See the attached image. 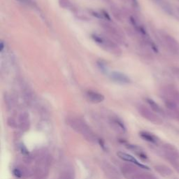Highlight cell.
<instances>
[{"instance_id": "obj_1", "label": "cell", "mask_w": 179, "mask_h": 179, "mask_svg": "<svg viewBox=\"0 0 179 179\" xmlns=\"http://www.w3.org/2000/svg\"><path fill=\"white\" fill-rule=\"evenodd\" d=\"M67 124L73 130L80 133L87 142L92 143H95L97 142V136L84 120L79 118L71 117V118L67 119Z\"/></svg>"}, {"instance_id": "obj_2", "label": "cell", "mask_w": 179, "mask_h": 179, "mask_svg": "<svg viewBox=\"0 0 179 179\" xmlns=\"http://www.w3.org/2000/svg\"><path fill=\"white\" fill-rule=\"evenodd\" d=\"M92 38L97 44L99 45L104 51L115 55H121V49L119 48L117 43L113 42L109 38L98 34H92Z\"/></svg>"}, {"instance_id": "obj_3", "label": "cell", "mask_w": 179, "mask_h": 179, "mask_svg": "<svg viewBox=\"0 0 179 179\" xmlns=\"http://www.w3.org/2000/svg\"><path fill=\"white\" fill-rule=\"evenodd\" d=\"M138 111L143 118L148 120L155 125L162 124V120L159 116H157L153 111L150 109L149 108L144 105H139L138 107Z\"/></svg>"}, {"instance_id": "obj_4", "label": "cell", "mask_w": 179, "mask_h": 179, "mask_svg": "<svg viewBox=\"0 0 179 179\" xmlns=\"http://www.w3.org/2000/svg\"><path fill=\"white\" fill-rule=\"evenodd\" d=\"M100 25L102 27L104 30V31L107 32L111 38H113V39L115 40L116 42L120 43H122L125 42L124 35L116 27H114L112 25H110L109 23L105 22H102Z\"/></svg>"}, {"instance_id": "obj_5", "label": "cell", "mask_w": 179, "mask_h": 179, "mask_svg": "<svg viewBox=\"0 0 179 179\" xmlns=\"http://www.w3.org/2000/svg\"><path fill=\"white\" fill-rule=\"evenodd\" d=\"M164 100H169L179 105V91L172 86H165L161 90Z\"/></svg>"}, {"instance_id": "obj_6", "label": "cell", "mask_w": 179, "mask_h": 179, "mask_svg": "<svg viewBox=\"0 0 179 179\" xmlns=\"http://www.w3.org/2000/svg\"><path fill=\"white\" fill-rule=\"evenodd\" d=\"M162 39L170 51L175 55H179V43L174 37L167 34L162 35Z\"/></svg>"}, {"instance_id": "obj_7", "label": "cell", "mask_w": 179, "mask_h": 179, "mask_svg": "<svg viewBox=\"0 0 179 179\" xmlns=\"http://www.w3.org/2000/svg\"><path fill=\"white\" fill-rule=\"evenodd\" d=\"M163 151L164 156L168 159H178L179 160V152L174 146L169 143H166L163 146Z\"/></svg>"}, {"instance_id": "obj_8", "label": "cell", "mask_w": 179, "mask_h": 179, "mask_svg": "<svg viewBox=\"0 0 179 179\" xmlns=\"http://www.w3.org/2000/svg\"><path fill=\"white\" fill-rule=\"evenodd\" d=\"M102 169H103L105 174L110 179H113L114 178L120 177V172L115 167L107 162H104L102 164Z\"/></svg>"}, {"instance_id": "obj_9", "label": "cell", "mask_w": 179, "mask_h": 179, "mask_svg": "<svg viewBox=\"0 0 179 179\" xmlns=\"http://www.w3.org/2000/svg\"><path fill=\"white\" fill-rule=\"evenodd\" d=\"M109 76L111 80L120 84H128L131 82L130 78L127 75L119 72H112Z\"/></svg>"}, {"instance_id": "obj_10", "label": "cell", "mask_w": 179, "mask_h": 179, "mask_svg": "<svg viewBox=\"0 0 179 179\" xmlns=\"http://www.w3.org/2000/svg\"><path fill=\"white\" fill-rule=\"evenodd\" d=\"M117 155H118L119 158H120V159L122 160L125 161V162H130L132 164H135V165L142 167V168H143V169H148L146 166L143 165V164H142L138 162V161L135 159L134 157L132 156V155H129L127 153H126V152H123L120 151L118 152V153H117Z\"/></svg>"}, {"instance_id": "obj_11", "label": "cell", "mask_w": 179, "mask_h": 179, "mask_svg": "<svg viewBox=\"0 0 179 179\" xmlns=\"http://www.w3.org/2000/svg\"><path fill=\"white\" fill-rule=\"evenodd\" d=\"M30 116L27 112H22L19 116V127L22 131H27L30 128Z\"/></svg>"}, {"instance_id": "obj_12", "label": "cell", "mask_w": 179, "mask_h": 179, "mask_svg": "<svg viewBox=\"0 0 179 179\" xmlns=\"http://www.w3.org/2000/svg\"><path fill=\"white\" fill-rule=\"evenodd\" d=\"M134 164H124L121 166V172L127 179L139 172Z\"/></svg>"}, {"instance_id": "obj_13", "label": "cell", "mask_w": 179, "mask_h": 179, "mask_svg": "<svg viewBox=\"0 0 179 179\" xmlns=\"http://www.w3.org/2000/svg\"><path fill=\"white\" fill-rule=\"evenodd\" d=\"M86 97L92 103H100L104 100V96L101 93L92 90H88L86 92Z\"/></svg>"}, {"instance_id": "obj_14", "label": "cell", "mask_w": 179, "mask_h": 179, "mask_svg": "<svg viewBox=\"0 0 179 179\" xmlns=\"http://www.w3.org/2000/svg\"><path fill=\"white\" fill-rule=\"evenodd\" d=\"M109 123L111 128H112L114 131H116V132L124 134L126 132V128L125 125L118 118H112L110 120Z\"/></svg>"}, {"instance_id": "obj_15", "label": "cell", "mask_w": 179, "mask_h": 179, "mask_svg": "<svg viewBox=\"0 0 179 179\" xmlns=\"http://www.w3.org/2000/svg\"><path fill=\"white\" fill-rule=\"evenodd\" d=\"M154 169L158 174H160L164 177H169L173 174V171L169 167L163 165V164H157V165H155Z\"/></svg>"}, {"instance_id": "obj_16", "label": "cell", "mask_w": 179, "mask_h": 179, "mask_svg": "<svg viewBox=\"0 0 179 179\" xmlns=\"http://www.w3.org/2000/svg\"><path fill=\"white\" fill-rule=\"evenodd\" d=\"M140 137L147 142L153 143V144H157L158 143V139L155 136L154 134H151L147 132H140Z\"/></svg>"}, {"instance_id": "obj_17", "label": "cell", "mask_w": 179, "mask_h": 179, "mask_svg": "<svg viewBox=\"0 0 179 179\" xmlns=\"http://www.w3.org/2000/svg\"><path fill=\"white\" fill-rule=\"evenodd\" d=\"M146 102H147L149 107H151V110L153 111L155 113L160 114V115H164V112L163 109L155 101H153L151 99H146Z\"/></svg>"}, {"instance_id": "obj_18", "label": "cell", "mask_w": 179, "mask_h": 179, "mask_svg": "<svg viewBox=\"0 0 179 179\" xmlns=\"http://www.w3.org/2000/svg\"><path fill=\"white\" fill-rule=\"evenodd\" d=\"M128 146H129L128 148L132 150V151H133V152L139 155L141 158H142V159H146V158H147V156H146V155L145 154V152H143L142 148H140L136 145H128Z\"/></svg>"}, {"instance_id": "obj_19", "label": "cell", "mask_w": 179, "mask_h": 179, "mask_svg": "<svg viewBox=\"0 0 179 179\" xmlns=\"http://www.w3.org/2000/svg\"><path fill=\"white\" fill-rule=\"evenodd\" d=\"M128 179H157L153 175L146 174V173H139L138 172L137 174L132 176L131 177Z\"/></svg>"}, {"instance_id": "obj_20", "label": "cell", "mask_w": 179, "mask_h": 179, "mask_svg": "<svg viewBox=\"0 0 179 179\" xmlns=\"http://www.w3.org/2000/svg\"><path fill=\"white\" fill-rule=\"evenodd\" d=\"M111 12L113 13V16L116 17V18L121 21L122 19V13L121 11H120L119 9H118L117 8H111Z\"/></svg>"}, {"instance_id": "obj_21", "label": "cell", "mask_w": 179, "mask_h": 179, "mask_svg": "<svg viewBox=\"0 0 179 179\" xmlns=\"http://www.w3.org/2000/svg\"><path fill=\"white\" fill-rule=\"evenodd\" d=\"M172 166L177 170V172L179 173V160L178 159H168L167 160Z\"/></svg>"}, {"instance_id": "obj_22", "label": "cell", "mask_w": 179, "mask_h": 179, "mask_svg": "<svg viewBox=\"0 0 179 179\" xmlns=\"http://www.w3.org/2000/svg\"><path fill=\"white\" fill-rule=\"evenodd\" d=\"M97 65L102 72L106 73V74L108 72V67L107 64L104 63L103 61H99L97 62Z\"/></svg>"}, {"instance_id": "obj_23", "label": "cell", "mask_w": 179, "mask_h": 179, "mask_svg": "<svg viewBox=\"0 0 179 179\" xmlns=\"http://www.w3.org/2000/svg\"><path fill=\"white\" fill-rule=\"evenodd\" d=\"M57 179H73L71 174L68 172H64L60 175Z\"/></svg>"}, {"instance_id": "obj_24", "label": "cell", "mask_w": 179, "mask_h": 179, "mask_svg": "<svg viewBox=\"0 0 179 179\" xmlns=\"http://www.w3.org/2000/svg\"><path fill=\"white\" fill-rule=\"evenodd\" d=\"M60 4L63 8H67L69 5V0H60Z\"/></svg>"}, {"instance_id": "obj_25", "label": "cell", "mask_w": 179, "mask_h": 179, "mask_svg": "<svg viewBox=\"0 0 179 179\" xmlns=\"http://www.w3.org/2000/svg\"><path fill=\"white\" fill-rule=\"evenodd\" d=\"M8 124L11 127H15L16 123L15 120L12 118H10L8 119Z\"/></svg>"}, {"instance_id": "obj_26", "label": "cell", "mask_w": 179, "mask_h": 179, "mask_svg": "<svg viewBox=\"0 0 179 179\" xmlns=\"http://www.w3.org/2000/svg\"><path fill=\"white\" fill-rule=\"evenodd\" d=\"M131 2H134V4H137V0H131Z\"/></svg>"}, {"instance_id": "obj_27", "label": "cell", "mask_w": 179, "mask_h": 179, "mask_svg": "<svg viewBox=\"0 0 179 179\" xmlns=\"http://www.w3.org/2000/svg\"><path fill=\"white\" fill-rule=\"evenodd\" d=\"M113 179H121V178H120V177H117V178H114Z\"/></svg>"}, {"instance_id": "obj_28", "label": "cell", "mask_w": 179, "mask_h": 179, "mask_svg": "<svg viewBox=\"0 0 179 179\" xmlns=\"http://www.w3.org/2000/svg\"><path fill=\"white\" fill-rule=\"evenodd\" d=\"M125 1H126V0H125Z\"/></svg>"}]
</instances>
